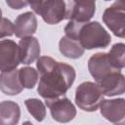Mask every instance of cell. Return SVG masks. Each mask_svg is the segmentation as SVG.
<instances>
[{
	"instance_id": "cell-4",
	"label": "cell",
	"mask_w": 125,
	"mask_h": 125,
	"mask_svg": "<svg viewBox=\"0 0 125 125\" xmlns=\"http://www.w3.org/2000/svg\"><path fill=\"white\" fill-rule=\"evenodd\" d=\"M28 5L48 24H57L63 21L66 16V2L62 0L32 1L28 2Z\"/></svg>"
},
{
	"instance_id": "cell-3",
	"label": "cell",
	"mask_w": 125,
	"mask_h": 125,
	"mask_svg": "<svg viewBox=\"0 0 125 125\" xmlns=\"http://www.w3.org/2000/svg\"><path fill=\"white\" fill-rule=\"evenodd\" d=\"M104 100V95L96 82L85 81L78 85L75 91L76 105L88 112L96 111Z\"/></svg>"
},
{
	"instance_id": "cell-6",
	"label": "cell",
	"mask_w": 125,
	"mask_h": 125,
	"mask_svg": "<svg viewBox=\"0 0 125 125\" xmlns=\"http://www.w3.org/2000/svg\"><path fill=\"white\" fill-rule=\"evenodd\" d=\"M53 119L60 123L70 122L76 116V108L65 96L45 101Z\"/></svg>"
},
{
	"instance_id": "cell-20",
	"label": "cell",
	"mask_w": 125,
	"mask_h": 125,
	"mask_svg": "<svg viewBox=\"0 0 125 125\" xmlns=\"http://www.w3.org/2000/svg\"><path fill=\"white\" fill-rule=\"evenodd\" d=\"M14 34V23L7 18L0 19V39Z\"/></svg>"
},
{
	"instance_id": "cell-12",
	"label": "cell",
	"mask_w": 125,
	"mask_h": 125,
	"mask_svg": "<svg viewBox=\"0 0 125 125\" xmlns=\"http://www.w3.org/2000/svg\"><path fill=\"white\" fill-rule=\"evenodd\" d=\"M20 62L23 64H30L40 57V44L36 37L28 36L21 38L18 44Z\"/></svg>"
},
{
	"instance_id": "cell-21",
	"label": "cell",
	"mask_w": 125,
	"mask_h": 125,
	"mask_svg": "<svg viewBox=\"0 0 125 125\" xmlns=\"http://www.w3.org/2000/svg\"><path fill=\"white\" fill-rule=\"evenodd\" d=\"M6 3L8 6H10V8H12L14 10H20L28 5L27 1H20V0H16V1L15 0H7Z\"/></svg>"
},
{
	"instance_id": "cell-19",
	"label": "cell",
	"mask_w": 125,
	"mask_h": 125,
	"mask_svg": "<svg viewBox=\"0 0 125 125\" xmlns=\"http://www.w3.org/2000/svg\"><path fill=\"white\" fill-rule=\"evenodd\" d=\"M19 78L23 88L33 89L38 80V71L31 66H24L19 69Z\"/></svg>"
},
{
	"instance_id": "cell-23",
	"label": "cell",
	"mask_w": 125,
	"mask_h": 125,
	"mask_svg": "<svg viewBox=\"0 0 125 125\" xmlns=\"http://www.w3.org/2000/svg\"><path fill=\"white\" fill-rule=\"evenodd\" d=\"M2 18V10H1V8H0V19Z\"/></svg>"
},
{
	"instance_id": "cell-17",
	"label": "cell",
	"mask_w": 125,
	"mask_h": 125,
	"mask_svg": "<svg viewBox=\"0 0 125 125\" xmlns=\"http://www.w3.org/2000/svg\"><path fill=\"white\" fill-rule=\"evenodd\" d=\"M125 45L124 43H115L107 53L110 65L117 70H121L125 66Z\"/></svg>"
},
{
	"instance_id": "cell-8",
	"label": "cell",
	"mask_w": 125,
	"mask_h": 125,
	"mask_svg": "<svg viewBox=\"0 0 125 125\" xmlns=\"http://www.w3.org/2000/svg\"><path fill=\"white\" fill-rule=\"evenodd\" d=\"M101 114L114 125H125V100L123 98L103 100L100 104Z\"/></svg>"
},
{
	"instance_id": "cell-2",
	"label": "cell",
	"mask_w": 125,
	"mask_h": 125,
	"mask_svg": "<svg viewBox=\"0 0 125 125\" xmlns=\"http://www.w3.org/2000/svg\"><path fill=\"white\" fill-rule=\"evenodd\" d=\"M77 41L84 50H92L106 48L111 42V37L104 27L95 21L80 23L77 31Z\"/></svg>"
},
{
	"instance_id": "cell-18",
	"label": "cell",
	"mask_w": 125,
	"mask_h": 125,
	"mask_svg": "<svg viewBox=\"0 0 125 125\" xmlns=\"http://www.w3.org/2000/svg\"><path fill=\"white\" fill-rule=\"evenodd\" d=\"M24 104L28 110V112L34 117L35 120L41 122L46 117V106L42 101L39 99L31 98L24 101Z\"/></svg>"
},
{
	"instance_id": "cell-11",
	"label": "cell",
	"mask_w": 125,
	"mask_h": 125,
	"mask_svg": "<svg viewBox=\"0 0 125 125\" xmlns=\"http://www.w3.org/2000/svg\"><path fill=\"white\" fill-rule=\"evenodd\" d=\"M88 69L95 81H99L109 73L117 70L114 69L107 58V53H96L90 57L88 61Z\"/></svg>"
},
{
	"instance_id": "cell-1",
	"label": "cell",
	"mask_w": 125,
	"mask_h": 125,
	"mask_svg": "<svg viewBox=\"0 0 125 125\" xmlns=\"http://www.w3.org/2000/svg\"><path fill=\"white\" fill-rule=\"evenodd\" d=\"M36 67L40 74L37 92L45 101L64 96L76 77L72 65L57 62L48 56L39 57Z\"/></svg>"
},
{
	"instance_id": "cell-22",
	"label": "cell",
	"mask_w": 125,
	"mask_h": 125,
	"mask_svg": "<svg viewBox=\"0 0 125 125\" xmlns=\"http://www.w3.org/2000/svg\"><path fill=\"white\" fill-rule=\"evenodd\" d=\"M21 125H34V124H32L30 121H27V120H26V121L22 122V124H21Z\"/></svg>"
},
{
	"instance_id": "cell-16",
	"label": "cell",
	"mask_w": 125,
	"mask_h": 125,
	"mask_svg": "<svg viewBox=\"0 0 125 125\" xmlns=\"http://www.w3.org/2000/svg\"><path fill=\"white\" fill-rule=\"evenodd\" d=\"M60 52L68 59H78L84 54V49L78 41L62 36L59 42Z\"/></svg>"
},
{
	"instance_id": "cell-13",
	"label": "cell",
	"mask_w": 125,
	"mask_h": 125,
	"mask_svg": "<svg viewBox=\"0 0 125 125\" xmlns=\"http://www.w3.org/2000/svg\"><path fill=\"white\" fill-rule=\"evenodd\" d=\"M37 29V19L34 13L25 12L19 15L14 23V34L19 38L31 36Z\"/></svg>"
},
{
	"instance_id": "cell-14",
	"label": "cell",
	"mask_w": 125,
	"mask_h": 125,
	"mask_svg": "<svg viewBox=\"0 0 125 125\" xmlns=\"http://www.w3.org/2000/svg\"><path fill=\"white\" fill-rule=\"evenodd\" d=\"M23 87L19 78V70L14 69L0 74V91L8 96L20 94Z\"/></svg>"
},
{
	"instance_id": "cell-15",
	"label": "cell",
	"mask_w": 125,
	"mask_h": 125,
	"mask_svg": "<svg viewBox=\"0 0 125 125\" xmlns=\"http://www.w3.org/2000/svg\"><path fill=\"white\" fill-rule=\"evenodd\" d=\"M21 118V107L13 101L0 103V125H17Z\"/></svg>"
},
{
	"instance_id": "cell-7",
	"label": "cell",
	"mask_w": 125,
	"mask_h": 125,
	"mask_svg": "<svg viewBox=\"0 0 125 125\" xmlns=\"http://www.w3.org/2000/svg\"><path fill=\"white\" fill-rule=\"evenodd\" d=\"M95 1H70L66 2V16L68 21L77 22H88L95 15Z\"/></svg>"
},
{
	"instance_id": "cell-5",
	"label": "cell",
	"mask_w": 125,
	"mask_h": 125,
	"mask_svg": "<svg viewBox=\"0 0 125 125\" xmlns=\"http://www.w3.org/2000/svg\"><path fill=\"white\" fill-rule=\"evenodd\" d=\"M103 21L120 38L125 36V5L122 1H116L107 7L103 14Z\"/></svg>"
},
{
	"instance_id": "cell-10",
	"label": "cell",
	"mask_w": 125,
	"mask_h": 125,
	"mask_svg": "<svg viewBox=\"0 0 125 125\" xmlns=\"http://www.w3.org/2000/svg\"><path fill=\"white\" fill-rule=\"evenodd\" d=\"M104 96L113 97L125 92V78L121 70H115L96 82Z\"/></svg>"
},
{
	"instance_id": "cell-9",
	"label": "cell",
	"mask_w": 125,
	"mask_h": 125,
	"mask_svg": "<svg viewBox=\"0 0 125 125\" xmlns=\"http://www.w3.org/2000/svg\"><path fill=\"white\" fill-rule=\"evenodd\" d=\"M21 63L19 46L11 39L0 41V70L2 72L11 71Z\"/></svg>"
}]
</instances>
